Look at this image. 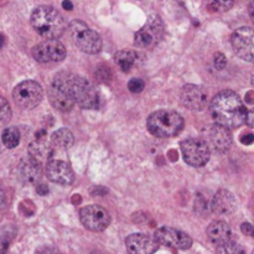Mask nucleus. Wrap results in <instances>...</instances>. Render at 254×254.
Instances as JSON below:
<instances>
[{
    "label": "nucleus",
    "mask_w": 254,
    "mask_h": 254,
    "mask_svg": "<svg viewBox=\"0 0 254 254\" xmlns=\"http://www.w3.org/2000/svg\"><path fill=\"white\" fill-rule=\"evenodd\" d=\"M210 109L215 123L227 129L242 126L247 114L242 98L233 91H222L216 94Z\"/></svg>",
    "instance_id": "obj_1"
},
{
    "label": "nucleus",
    "mask_w": 254,
    "mask_h": 254,
    "mask_svg": "<svg viewBox=\"0 0 254 254\" xmlns=\"http://www.w3.org/2000/svg\"><path fill=\"white\" fill-rule=\"evenodd\" d=\"M52 84L66 92L74 103L84 109H94L99 106V96L93 84L84 77L69 72H60Z\"/></svg>",
    "instance_id": "obj_2"
},
{
    "label": "nucleus",
    "mask_w": 254,
    "mask_h": 254,
    "mask_svg": "<svg viewBox=\"0 0 254 254\" xmlns=\"http://www.w3.org/2000/svg\"><path fill=\"white\" fill-rule=\"evenodd\" d=\"M31 25L35 31L46 40H57L66 30L64 16L49 5L37 6L32 11Z\"/></svg>",
    "instance_id": "obj_3"
},
{
    "label": "nucleus",
    "mask_w": 254,
    "mask_h": 254,
    "mask_svg": "<svg viewBox=\"0 0 254 254\" xmlns=\"http://www.w3.org/2000/svg\"><path fill=\"white\" fill-rule=\"evenodd\" d=\"M146 127L148 130L158 138H171L183 130L184 119L178 112L161 109L149 116Z\"/></svg>",
    "instance_id": "obj_4"
},
{
    "label": "nucleus",
    "mask_w": 254,
    "mask_h": 254,
    "mask_svg": "<svg viewBox=\"0 0 254 254\" xmlns=\"http://www.w3.org/2000/svg\"><path fill=\"white\" fill-rule=\"evenodd\" d=\"M69 34L72 40L81 51L86 54H98L102 49V39L98 32L89 29L81 20H73L69 24Z\"/></svg>",
    "instance_id": "obj_5"
},
{
    "label": "nucleus",
    "mask_w": 254,
    "mask_h": 254,
    "mask_svg": "<svg viewBox=\"0 0 254 254\" xmlns=\"http://www.w3.org/2000/svg\"><path fill=\"white\" fill-rule=\"evenodd\" d=\"M165 26L158 15H151L144 26L135 32L134 44L139 49H151L156 46L164 37Z\"/></svg>",
    "instance_id": "obj_6"
},
{
    "label": "nucleus",
    "mask_w": 254,
    "mask_h": 254,
    "mask_svg": "<svg viewBox=\"0 0 254 254\" xmlns=\"http://www.w3.org/2000/svg\"><path fill=\"white\" fill-rule=\"evenodd\" d=\"M42 97H44L42 87L36 81L31 79L19 83L12 91L14 102L22 109L36 108L41 103Z\"/></svg>",
    "instance_id": "obj_7"
},
{
    "label": "nucleus",
    "mask_w": 254,
    "mask_h": 254,
    "mask_svg": "<svg viewBox=\"0 0 254 254\" xmlns=\"http://www.w3.org/2000/svg\"><path fill=\"white\" fill-rule=\"evenodd\" d=\"M203 143L207 145L210 151L218 154H225L232 146V135L230 129L220 126V124H210L202 129Z\"/></svg>",
    "instance_id": "obj_8"
},
{
    "label": "nucleus",
    "mask_w": 254,
    "mask_h": 254,
    "mask_svg": "<svg viewBox=\"0 0 254 254\" xmlns=\"http://www.w3.org/2000/svg\"><path fill=\"white\" fill-rule=\"evenodd\" d=\"M181 153L186 164L193 168H201L208 163L211 151L202 139L190 138L181 143Z\"/></svg>",
    "instance_id": "obj_9"
},
{
    "label": "nucleus",
    "mask_w": 254,
    "mask_h": 254,
    "mask_svg": "<svg viewBox=\"0 0 254 254\" xmlns=\"http://www.w3.org/2000/svg\"><path fill=\"white\" fill-rule=\"evenodd\" d=\"M81 222L87 230L92 232H102L111 223V216L108 211L98 205H89L79 211Z\"/></svg>",
    "instance_id": "obj_10"
},
{
    "label": "nucleus",
    "mask_w": 254,
    "mask_h": 254,
    "mask_svg": "<svg viewBox=\"0 0 254 254\" xmlns=\"http://www.w3.org/2000/svg\"><path fill=\"white\" fill-rule=\"evenodd\" d=\"M154 240L159 245L175 250H189L192 246V240L188 233L173 227H160L154 233Z\"/></svg>",
    "instance_id": "obj_11"
},
{
    "label": "nucleus",
    "mask_w": 254,
    "mask_h": 254,
    "mask_svg": "<svg viewBox=\"0 0 254 254\" xmlns=\"http://www.w3.org/2000/svg\"><path fill=\"white\" fill-rule=\"evenodd\" d=\"M32 57L37 62H60L66 57V49L59 40H46L32 49Z\"/></svg>",
    "instance_id": "obj_12"
},
{
    "label": "nucleus",
    "mask_w": 254,
    "mask_h": 254,
    "mask_svg": "<svg viewBox=\"0 0 254 254\" xmlns=\"http://www.w3.org/2000/svg\"><path fill=\"white\" fill-rule=\"evenodd\" d=\"M253 29L247 26L237 29L231 37V44L236 54L248 62L253 61Z\"/></svg>",
    "instance_id": "obj_13"
},
{
    "label": "nucleus",
    "mask_w": 254,
    "mask_h": 254,
    "mask_svg": "<svg viewBox=\"0 0 254 254\" xmlns=\"http://www.w3.org/2000/svg\"><path fill=\"white\" fill-rule=\"evenodd\" d=\"M180 99L188 109L200 112L207 106V91L198 84H185L181 88Z\"/></svg>",
    "instance_id": "obj_14"
},
{
    "label": "nucleus",
    "mask_w": 254,
    "mask_h": 254,
    "mask_svg": "<svg viewBox=\"0 0 254 254\" xmlns=\"http://www.w3.org/2000/svg\"><path fill=\"white\" fill-rule=\"evenodd\" d=\"M126 247L128 254H154L158 251L159 243L144 233H134L127 237Z\"/></svg>",
    "instance_id": "obj_15"
},
{
    "label": "nucleus",
    "mask_w": 254,
    "mask_h": 254,
    "mask_svg": "<svg viewBox=\"0 0 254 254\" xmlns=\"http://www.w3.org/2000/svg\"><path fill=\"white\" fill-rule=\"evenodd\" d=\"M46 176L51 183L59 185H71L74 174L68 164L60 160H51L46 164Z\"/></svg>",
    "instance_id": "obj_16"
},
{
    "label": "nucleus",
    "mask_w": 254,
    "mask_h": 254,
    "mask_svg": "<svg viewBox=\"0 0 254 254\" xmlns=\"http://www.w3.org/2000/svg\"><path fill=\"white\" fill-rule=\"evenodd\" d=\"M237 207V201L235 195L228 190L217 191L211 202L212 212L217 216H228L233 213Z\"/></svg>",
    "instance_id": "obj_17"
},
{
    "label": "nucleus",
    "mask_w": 254,
    "mask_h": 254,
    "mask_svg": "<svg viewBox=\"0 0 254 254\" xmlns=\"http://www.w3.org/2000/svg\"><path fill=\"white\" fill-rule=\"evenodd\" d=\"M54 153L55 150L51 144L45 141L44 139H37L29 145V158L40 165L50 163L54 158Z\"/></svg>",
    "instance_id": "obj_18"
},
{
    "label": "nucleus",
    "mask_w": 254,
    "mask_h": 254,
    "mask_svg": "<svg viewBox=\"0 0 254 254\" xmlns=\"http://www.w3.org/2000/svg\"><path fill=\"white\" fill-rule=\"evenodd\" d=\"M207 236L213 245L221 246L232 241V230L225 221H215L208 226Z\"/></svg>",
    "instance_id": "obj_19"
},
{
    "label": "nucleus",
    "mask_w": 254,
    "mask_h": 254,
    "mask_svg": "<svg viewBox=\"0 0 254 254\" xmlns=\"http://www.w3.org/2000/svg\"><path fill=\"white\" fill-rule=\"evenodd\" d=\"M47 97H49V101L57 111L61 112H69L74 106V102L72 101L71 97L66 93L64 91H62L59 87L51 84L50 88L47 89Z\"/></svg>",
    "instance_id": "obj_20"
},
{
    "label": "nucleus",
    "mask_w": 254,
    "mask_h": 254,
    "mask_svg": "<svg viewBox=\"0 0 254 254\" xmlns=\"http://www.w3.org/2000/svg\"><path fill=\"white\" fill-rule=\"evenodd\" d=\"M19 173L25 183L32 184L39 180L40 174H41V165L32 160L31 158H26L20 163Z\"/></svg>",
    "instance_id": "obj_21"
},
{
    "label": "nucleus",
    "mask_w": 254,
    "mask_h": 254,
    "mask_svg": "<svg viewBox=\"0 0 254 254\" xmlns=\"http://www.w3.org/2000/svg\"><path fill=\"white\" fill-rule=\"evenodd\" d=\"M51 141L54 146L62 149V150H66V149H69L73 145L74 138L73 134H72L68 129L61 128L52 134Z\"/></svg>",
    "instance_id": "obj_22"
},
{
    "label": "nucleus",
    "mask_w": 254,
    "mask_h": 254,
    "mask_svg": "<svg viewBox=\"0 0 254 254\" xmlns=\"http://www.w3.org/2000/svg\"><path fill=\"white\" fill-rule=\"evenodd\" d=\"M136 56H138L136 52L130 51V50H122L114 55V61L122 71L128 72L135 64Z\"/></svg>",
    "instance_id": "obj_23"
},
{
    "label": "nucleus",
    "mask_w": 254,
    "mask_h": 254,
    "mask_svg": "<svg viewBox=\"0 0 254 254\" xmlns=\"http://www.w3.org/2000/svg\"><path fill=\"white\" fill-rule=\"evenodd\" d=\"M1 140L9 149H14L20 143V131L16 128H6L2 130Z\"/></svg>",
    "instance_id": "obj_24"
},
{
    "label": "nucleus",
    "mask_w": 254,
    "mask_h": 254,
    "mask_svg": "<svg viewBox=\"0 0 254 254\" xmlns=\"http://www.w3.org/2000/svg\"><path fill=\"white\" fill-rule=\"evenodd\" d=\"M207 5L212 11L225 12L232 9L235 0H207Z\"/></svg>",
    "instance_id": "obj_25"
},
{
    "label": "nucleus",
    "mask_w": 254,
    "mask_h": 254,
    "mask_svg": "<svg viewBox=\"0 0 254 254\" xmlns=\"http://www.w3.org/2000/svg\"><path fill=\"white\" fill-rule=\"evenodd\" d=\"M217 254H246V251L238 243L230 241V242L217 246Z\"/></svg>",
    "instance_id": "obj_26"
},
{
    "label": "nucleus",
    "mask_w": 254,
    "mask_h": 254,
    "mask_svg": "<svg viewBox=\"0 0 254 254\" xmlns=\"http://www.w3.org/2000/svg\"><path fill=\"white\" fill-rule=\"evenodd\" d=\"M11 118V108L5 98L0 96V127L6 126Z\"/></svg>",
    "instance_id": "obj_27"
},
{
    "label": "nucleus",
    "mask_w": 254,
    "mask_h": 254,
    "mask_svg": "<svg viewBox=\"0 0 254 254\" xmlns=\"http://www.w3.org/2000/svg\"><path fill=\"white\" fill-rule=\"evenodd\" d=\"M12 237H14V231H10V228H4L0 231V254L7 252Z\"/></svg>",
    "instance_id": "obj_28"
},
{
    "label": "nucleus",
    "mask_w": 254,
    "mask_h": 254,
    "mask_svg": "<svg viewBox=\"0 0 254 254\" xmlns=\"http://www.w3.org/2000/svg\"><path fill=\"white\" fill-rule=\"evenodd\" d=\"M128 88L131 93H140V92H143V89L145 88V83H144L143 79L133 78L129 81Z\"/></svg>",
    "instance_id": "obj_29"
},
{
    "label": "nucleus",
    "mask_w": 254,
    "mask_h": 254,
    "mask_svg": "<svg viewBox=\"0 0 254 254\" xmlns=\"http://www.w3.org/2000/svg\"><path fill=\"white\" fill-rule=\"evenodd\" d=\"M213 64H215V67L217 69H223L227 64V59H226L225 55L218 52V54H216L215 59H213Z\"/></svg>",
    "instance_id": "obj_30"
},
{
    "label": "nucleus",
    "mask_w": 254,
    "mask_h": 254,
    "mask_svg": "<svg viewBox=\"0 0 254 254\" xmlns=\"http://www.w3.org/2000/svg\"><path fill=\"white\" fill-rule=\"evenodd\" d=\"M35 254H64L55 247H40Z\"/></svg>",
    "instance_id": "obj_31"
},
{
    "label": "nucleus",
    "mask_w": 254,
    "mask_h": 254,
    "mask_svg": "<svg viewBox=\"0 0 254 254\" xmlns=\"http://www.w3.org/2000/svg\"><path fill=\"white\" fill-rule=\"evenodd\" d=\"M241 231H242L246 236H250V237H252L253 236V227L251 223H248V222L243 223V225L241 226Z\"/></svg>",
    "instance_id": "obj_32"
},
{
    "label": "nucleus",
    "mask_w": 254,
    "mask_h": 254,
    "mask_svg": "<svg viewBox=\"0 0 254 254\" xmlns=\"http://www.w3.org/2000/svg\"><path fill=\"white\" fill-rule=\"evenodd\" d=\"M5 205H6V197H5L4 189H2L1 184H0V210H2Z\"/></svg>",
    "instance_id": "obj_33"
},
{
    "label": "nucleus",
    "mask_w": 254,
    "mask_h": 254,
    "mask_svg": "<svg viewBox=\"0 0 254 254\" xmlns=\"http://www.w3.org/2000/svg\"><path fill=\"white\" fill-rule=\"evenodd\" d=\"M253 111H247V114H246V119H245V123L247 124L248 127H253Z\"/></svg>",
    "instance_id": "obj_34"
},
{
    "label": "nucleus",
    "mask_w": 254,
    "mask_h": 254,
    "mask_svg": "<svg viewBox=\"0 0 254 254\" xmlns=\"http://www.w3.org/2000/svg\"><path fill=\"white\" fill-rule=\"evenodd\" d=\"M254 140V136L253 134H247V135H243L242 138V143L246 144V145H251Z\"/></svg>",
    "instance_id": "obj_35"
},
{
    "label": "nucleus",
    "mask_w": 254,
    "mask_h": 254,
    "mask_svg": "<svg viewBox=\"0 0 254 254\" xmlns=\"http://www.w3.org/2000/svg\"><path fill=\"white\" fill-rule=\"evenodd\" d=\"M36 191H37V193H39V195H42V196L46 195V193H49V189H47L46 185L37 186Z\"/></svg>",
    "instance_id": "obj_36"
},
{
    "label": "nucleus",
    "mask_w": 254,
    "mask_h": 254,
    "mask_svg": "<svg viewBox=\"0 0 254 254\" xmlns=\"http://www.w3.org/2000/svg\"><path fill=\"white\" fill-rule=\"evenodd\" d=\"M62 6H64V9L66 10H72L73 9V4H72L69 0H64V2H62Z\"/></svg>",
    "instance_id": "obj_37"
},
{
    "label": "nucleus",
    "mask_w": 254,
    "mask_h": 254,
    "mask_svg": "<svg viewBox=\"0 0 254 254\" xmlns=\"http://www.w3.org/2000/svg\"><path fill=\"white\" fill-rule=\"evenodd\" d=\"M4 42H5V39H4V36H2V35L0 34V49H1V47L4 46Z\"/></svg>",
    "instance_id": "obj_38"
},
{
    "label": "nucleus",
    "mask_w": 254,
    "mask_h": 254,
    "mask_svg": "<svg viewBox=\"0 0 254 254\" xmlns=\"http://www.w3.org/2000/svg\"><path fill=\"white\" fill-rule=\"evenodd\" d=\"M250 12H251V17H253V2L250 4Z\"/></svg>",
    "instance_id": "obj_39"
}]
</instances>
